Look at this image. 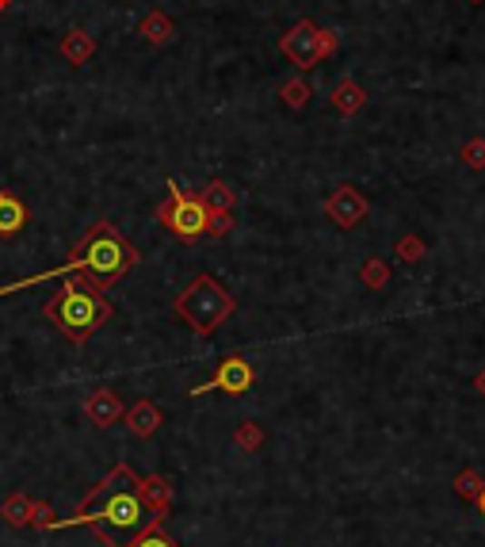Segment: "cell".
Segmentation results:
<instances>
[{"label":"cell","instance_id":"obj_1","mask_svg":"<svg viewBox=\"0 0 485 547\" xmlns=\"http://www.w3.org/2000/svg\"><path fill=\"white\" fill-rule=\"evenodd\" d=\"M149 524H157V513L142 494V475H134L126 463H115L84 494L77 513L50 521L46 528H92L107 547H126Z\"/></svg>","mask_w":485,"mask_h":547},{"label":"cell","instance_id":"obj_2","mask_svg":"<svg viewBox=\"0 0 485 547\" xmlns=\"http://www.w3.org/2000/svg\"><path fill=\"white\" fill-rule=\"evenodd\" d=\"M138 261H142L138 245L126 242L107 218H100V223L73 245V257L62 268H50V272H39V276H24L15 283H5L0 295H12V291H24V287L43 283V280H69V276H84L88 283H96L104 291L111 283H119L123 276H130V272L138 268Z\"/></svg>","mask_w":485,"mask_h":547},{"label":"cell","instance_id":"obj_3","mask_svg":"<svg viewBox=\"0 0 485 547\" xmlns=\"http://www.w3.org/2000/svg\"><path fill=\"white\" fill-rule=\"evenodd\" d=\"M111 314H115V306H111L104 299V291L96 283H88L84 276L62 280L58 295H50V303H46V318L58 325L69 344H84L92 333L104 330L111 322Z\"/></svg>","mask_w":485,"mask_h":547},{"label":"cell","instance_id":"obj_4","mask_svg":"<svg viewBox=\"0 0 485 547\" xmlns=\"http://www.w3.org/2000/svg\"><path fill=\"white\" fill-rule=\"evenodd\" d=\"M237 310L233 295L222 287L214 276H195L188 287L176 295V314L192 325L199 337H211L222 322Z\"/></svg>","mask_w":485,"mask_h":547},{"label":"cell","instance_id":"obj_5","mask_svg":"<svg viewBox=\"0 0 485 547\" xmlns=\"http://www.w3.org/2000/svg\"><path fill=\"white\" fill-rule=\"evenodd\" d=\"M157 223L180 242H199L207 238L211 211L199 199V192H183L180 180H169V199L157 207Z\"/></svg>","mask_w":485,"mask_h":547},{"label":"cell","instance_id":"obj_6","mask_svg":"<svg viewBox=\"0 0 485 547\" xmlns=\"http://www.w3.org/2000/svg\"><path fill=\"white\" fill-rule=\"evenodd\" d=\"M341 39H337V31H325V27H317L313 20H298L283 39H279V50H283V58L298 69H313V65H322L329 54H337Z\"/></svg>","mask_w":485,"mask_h":547},{"label":"cell","instance_id":"obj_7","mask_svg":"<svg viewBox=\"0 0 485 547\" xmlns=\"http://www.w3.org/2000/svg\"><path fill=\"white\" fill-rule=\"evenodd\" d=\"M252 379H256V372H252V363L245 360V356H226L218 363V372L207 379V383H199V387H192V398H199V394H207V391H226V394H245L249 387H252Z\"/></svg>","mask_w":485,"mask_h":547},{"label":"cell","instance_id":"obj_8","mask_svg":"<svg viewBox=\"0 0 485 547\" xmlns=\"http://www.w3.org/2000/svg\"><path fill=\"white\" fill-rule=\"evenodd\" d=\"M325 214L337 223L341 230H351V226H360L363 218H367V199L360 188H351V184H341L337 192H332L325 199Z\"/></svg>","mask_w":485,"mask_h":547},{"label":"cell","instance_id":"obj_9","mask_svg":"<svg viewBox=\"0 0 485 547\" xmlns=\"http://www.w3.org/2000/svg\"><path fill=\"white\" fill-rule=\"evenodd\" d=\"M126 410H123V398L115 394V391H107V387H100V391H92L88 398H84V417L96 429H111L119 422Z\"/></svg>","mask_w":485,"mask_h":547},{"label":"cell","instance_id":"obj_10","mask_svg":"<svg viewBox=\"0 0 485 547\" xmlns=\"http://www.w3.org/2000/svg\"><path fill=\"white\" fill-rule=\"evenodd\" d=\"M58 50H62V58L69 62V65H88L92 62V54H96V39L84 31V27H69L65 35H62V43H58Z\"/></svg>","mask_w":485,"mask_h":547},{"label":"cell","instance_id":"obj_11","mask_svg":"<svg viewBox=\"0 0 485 547\" xmlns=\"http://www.w3.org/2000/svg\"><path fill=\"white\" fill-rule=\"evenodd\" d=\"M24 226H27V207H24V199L0 184V238H15V234H20Z\"/></svg>","mask_w":485,"mask_h":547},{"label":"cell","instance_id":"obj_12","mask_svg":"<svg viewBox=\"0 0 485 547\" xmlns=\"http://www.w3.org/2000/svg\"><path fill=\"white\" fill-rule=\"evenodd\" d=\"M123 422H126V429L134 433V436H153L161 429V422H164V413L149 403V398H142V403H134L123 413Z\"/></svg>","mask_w":485,"mask_h":547},{"label":"cell","instance_id":"obj_13","mask_svg":"<svg viewBox=\"0 0 485 547\" xmlns=\"http://www.w3.org/2000/svg\"><path fill=\"white\" fill-rule=\"evenodd\" d=\"M138 35L145 43H153V46H164V43H173V35H176V20L169 12H161V8H153V12H145L142 15V24H138Z\"/></svg>","mask_w":485,"mask_h":547},{"label":"cell","instance_id":"obj_14","mask_svg":"<svg viewBox=\"0 0 485 547\" xmlns=\"http://www.w3.org/2000/svg\"><path fill=\"white\" fill-rule=\"evenodd\" d=\"M329 100H332V107H337V115H360L363 104H367V88L360 81L344 77V81H337V88H332Z\"/></svg>","mask_w":485,"mask_h":547},{"label":"cell","instance_id":"obj_15","mask_svg":"<svg viewBox=\"0 0 485 547\" xmlns=\"http://www.w3.org/2000/svg\"><path fill=\"white\" fill-rule=\"evenodd\" d=\"M199 199L207 204V211H233V204H237V192L226 184V180H207V184L199 188Z\"/></svg>","mask_w":485,"mask_h":547},{"label":"cell","instance_id":"obj_16","mask_svg":"<svg viewBox=\"0 0 485 547\" xmlns=\"http://www.w3.org/2000/svg\"><path fill=\"white\" fill-rule=\"evenodd\" d=\"M142 494H145L149 505H153L157 521H164V513H169V505H173V490H169V482H164L161 475H149V479H142Z\"/></svg>","mask_w":485,"mask_h":547},{"label":"cell","instance_id":"obj_17","mask_svg":"<svg viewBox=\"0 0 485 547\" xmlns=\"http://www.w3.org/2000/svg\"><path fill=\"white\" fill-rule=\"evenodd\" d=\"M310 96H313V88L306 77H291V81H283V88H279V100H283L291 112H302L310 104Z\"/></svg>","mask_w":485,"mask_h":547},{"label":"cell","instance_id":"obj_18","mask_svg":"<svg viewBox=\"0 0 485 547\" xmlns=\"http://www.w3.org/2000/svg\"><path fill=\"white\" fill-rule=\"evenodd\" d=\"M0 517H5L8 524H15V528H20V524H31V521H35V502H31L27 494H15V498L5 502Z\"/></svg>","mask_w":485,"mask_h":547},{"label":"cell","instance_id":"obj_19","mask_svg":"<svg viewBox=\"0 0 485 547\" xmlns=\"http://www.w3.org/2000/svg\"><path fill=\"white\" fill-rule=\"evenodd\" d=\"M360 276H363V283H367L371 291H382V287L390 283V264H386V261H379V257H371V261H363Z\"/></svg>","mask_w":485,"mask_h":547},{"label":"cell","instance_id":"obj_20","mask_svg":"<svg viewBox=\"0 0 485 547\" xmlns=\"http://www.w3.org/2000/svg\"><path fill=\"white\" fill-rule=\"evenodd\" d=\"M126 547H176V540H173L169 532H164V528H161V521H157V524H149L145 532H138V536L130 540Z\"/></svg>","mask_w":485,"mask_h":547},{"label":"cell","instance_id":"obj_21","mask_svg":"<svg viewBox=\"0 0 485 547\" xmlns=\"http://www.w3.org/2000/svg\"><path fill=\"white\" fill-rule=\"evenodd\" d=\"M481 475H478V471H462V475L455 479V494L462 498V502H474L478 494H481Z\"/></svg>","mask_w":485,"mask_h":547},{"label":"cell","instance_id":"obj_22","mask_svg":"<svg viewBox=\"0 0 485 547\" xmlns=\"http://www.w3.org/2000/svg\"><path fill=\"white\" fill-rule=\"evenodd\" d=\"M462 165L474 169V173L485 169V138H470V142L462 145Z\"/></svg>","mask_w":485,"mask_h":547},{"label":"cell","instance_id":"obj_23","mask_svg":"<svg viewBox=\"0 0 485 547\" xmlns=\"http://www.w3.org/2000/svg\"><path fill=\"white\" fill-rule=\"evenodd\" d=\"M424 257V242L417 238V234H405V238L398 242V261H405V264H417Z\"/></svg>","mask_w":485,"mask_h":547},{"label":"cell","instance_id":"obj_24","mask_svg":"<svg viewBox=\"0 0 485 547\" xmlns=\"http://www.w3.org/2000/svg\"><path fill=\"white\" fill-rule=\"evenodd\" d=\"M233 230V214L230 211H211V223H207V238H226Z\"/></svg>","mask_w":485,"mask_h":547},{"label":"cell","instance_id":"obj_25","mask_svg":"<svg viewBox=\"0 0 485 547\" xmlns=\"http://www.w3.org/2000/svg\"><path fill=\"white\" fill-rule=\"evenodd\" d=\"M260 441H264V436H260V429H256L252 422H241V425H237V444H241V448L256 452V448H260Z\"/></svg>","mask_w":485,"mask_h":547},{"label":"cell","instance_id":"obj_26","mask_svg":"<svg viewBox=\"0 0 485 547\" xmlns=\"http://www.w3.org/2000/svg\"><path fill=\"white\" fill-rule=\"evenodd\" d=\"M474 391H478V394H481V398H485V368H481V372H478V375H474Z\"/></svg>","mask_w":485,"mask_h":547},{"label":"cell","instance_id":"obj_27","mask_svg":"<svg viewBox=\"0 0 485 547\" xmlns=\"http://www.w3.org/2000/svg\"><path fill=\"white\" fill-rule=\"evenodd\" d=\"M474 505H478V513H481V517H485V486H481V494H478V498H474Z\"/></svg>","mask_w":485,"mask_h":547},{"label":"cell","instance_id":"obj_28","mask_svg":"<svg viewBox=\"0 0 485 547\" xmlns=\"http://www.w3.org/2000/svg\"><path fill=\"white\" fill-rule=\"evenodd\" d=\"M8 5H12V0H0V12H5V8H8Z\"/></svg>","mask_w":485,"mask_h":547},{"label":"cell","instance_id":"obj_29","mask_svg":"<svg viewBox=\"0 0 485 547\" xmlns=\"http://www.w3.org/2000/svg\"><path fill=\"white\" fill-rule=\"evenodd\" d=\"M470 5H481V0H470Z\"/></svg>","mask_w":485,"mask_h":547}]
</instances>
